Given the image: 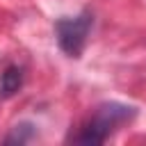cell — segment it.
<instances>
[{"mask_svg":"<svg viewBox=\"0 0 146 146\" xmlns=\"http://www.w3.org/2000/svg\"><path fill=\"white\" fill-rule=\"evenodd\" d=\"M135 116V107L123 105V103H103L96 107V112L91 114V119L84 123V128L73 137V141L78 144H103L107 141V137L119 130V125L128 123Z\"/></svg>","mask_w":146,"mask_h":146,"instance_id":"cell-1","label":"cell"},{"mask_svg":"<svg viewBox=\"0 0 146 146\" xmlns=\"http://www.w3.org/2000/svg\"><path fill=\"white\" fill-rule=\"evenodd\" d=\"M91 25H94V16L89 11H82L80 16H73V18H59L55 23V34H57L59 48L68 57H80L87 46Z\"/></svg>","mask_w":146,"mask_h":146,"instance_id":"cell-2","label":"cell"},{"mask_svg":"<svg viewBox=\"0 0 146 146\" xmlns=\"http://www.w3.org/2000/svg\"><path fill=\"white\" fill-rule=\"evenodd\" d=\"M23 87V71L18 66H7L5 73L0 75V96L9 98Z\"/></svg>","mask_w":146,"mask_h":146,"instance_id":"cell-3","label":"cell"},{"mask_svg":"<svg viewBox=\"0 0 146 146\" xmlns=\"http://www.w3.org/2000/svg\"><path fill=\"white\" fill-rule=\"evenodd\" d=\"M34 137V125L32 123H21V125H14V130L5 137V144H25Z\"/></svg>","mask_w":146,"mask_h":146,"instance_id":"cell-4","label":"cell"}]
</instances>
